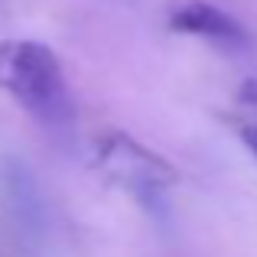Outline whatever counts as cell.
Instances as JSON below:
<instances>
[{"label":"cell","instance_id":"4","mask_svg":"<svg viewBox=\"0 0 257 257\" xmlns=\"http://www.w3.org/2000/svg\"><path fill=\"white\" fill-rule=\"evenodd\" d=\"M173 30H182V33H192V36H202V39H212L218 46H247V30L231 17V13L218 10V7L205 4V0H189L182 4L179 10H173L170 17Z\"/></svg>","mask_w":257,"mask_h":257},{"label":"cell","instance_id":"3","mask_svg":"<svg viewBox=\"0 0 257 257\" xmlns=\"http://www.w3.org/2000/svg\"><path fill=\"white\" fill-rule=\"evenodd\" d=\"M0 186H4V199H7V208H10L17 228L26 238H43L46 205H43V195H39L30 170H26L20 160L7 157L4 163H0Z\"/></svg>","mask_w":257,"mask_h":257},{"label":"cell","instance_id":"2","mask_svg":"<svg viewBox=\"0 0 257 257\" xmlns=\"http://www.w3.org/2000/svg\"><path fill=\"white\" fill-rule=\"evenodd\" d=\"M94 166L107 182H114L117 189H124L127 195H134L144 205L160 202V195L179 182V173L160 153H153L150 147H144L140 140H134L131 134H120V131L104 134L98 140Z\"/></svg>","mask_w":257,"mask_h":257},{"label":"cell","instance_id":"5","mask_svg":"<svg viewBox=\"0 0 257 257\" xmlns=\"http://www.w3.org/2000/svg\"><path fill=\"white\" fill-rule=\"evenodd\" d=\"M238 98H241V104H247V107H254V111H257V75L247 78V82L238 88Z\"/></svg>","mask_w":257,"mask_h":257},{"label":"cell","instance_id":"1","mask_svg":"<svg viewBox=\"0 0 257 257\" xmlns=\"http://www.w3.org/2000/svg\"><path fill=\"white\" fill-rule=\"evenodd\" d=\"M0 88L46 131H69L75 124V94L62 62L49 46L36 39L0 43Z\"/></svg>","mask_w":257,"mask_h":257},{"label":"cell","instance_id":"6","mask_svg":"<svg viewBox=\"0 0 257 257\" xmlns=\"http://www.w3.org/2000/svg\"><path fill=\"white\" fill-rule=\"evenodd\" d=\"M238 134H241V140H244V147L251 150V157L257 160V124H241Z\"/></svg>","mask_w":257,"mask_h":257}]
</instances>
